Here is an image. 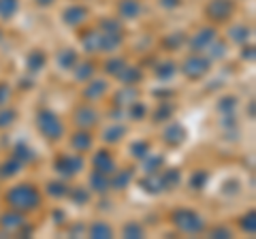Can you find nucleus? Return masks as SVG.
Instances as JSON below:
<instances>
[{"instance_id": "1", "label": "nucleus", "mask_w": 256, "mask_h": 239, "mask_svg": "<svg viewBox=\"0 0 256 239\" xmlns=\"http://www.w3.org/2000/svg\"><path fill=\"white\" fill-rule=\"evenodd\" d=\"M4 201L9 203L11 210L18 212H34L41 207V190H38L34 184H18L6 190Z\"/></svg>"}, {"instance_id": "2", "label": "nucleus", "mask_w": 256, "mask_h": 239, "mask_svg": "<svg viewBox=\"0 0 256 239\" xmlns=\"http://www.w3.org/2000/svg\"><path fill=\"white\" fill-rule=\"evenodd\" d=\"M36 128H38V132H41L45 139H50V141H60L62 134H64L62 120L56 116L54 111H50V109L38 111V116H36Z\"/></svg>"}, {"instance_id": "3", "label": "nucleus", "mask_w": 256, "mask_h": 239, "mask_svg": "<svg viewBox=\"0 0 256 239\" xmlns=\"http://www.w3.org/2000/svg\"><path fill=\"white\" fill-rule=\"evenodd\" d=\"M173 224L182 233H188V235H196L205 230V220L194 210H178L173 214Z\"/></svg>"}, {"instance_id": "4", "label": "nucleus", "mask_w": 256, "mask_h": 239, "mask_svg": "<svg viewBox=\"0 0 256 239\" xmlns=\"http://www.w3.org/2000/svg\"><path fill=\"white\" fill-rule=\"evenodd\" d=\"M84 158L82 154H64V156H58L56 158V171H58V175H62V178H75L77 173H82L84 169Z\"/></svg>"}, {"instance_id": "5", "label": "nucleus", "mask_w": 256, "mask_h": 239, "mask_svg": "<svg viewBox=\"0 0 256 239\" xmlns=\"http://www.w3.org/2000/svg\"><path fill=\"white\" fill-rule=\"evenodd\" d=\"M207 70H210V60L203 58V56H198V54L190 56V58L182 64V73L186 75L188 79H192V82H194V79H201L203 75H207Z\"/></svg>"}, {"instance_id": "6", "label": "nucleus", "mask_w": 256, "mask_h": 239, "mask_svg": "<svg viewBox=\"0 0 256 239\" xmlns=\"http://www.w3.org/2000/svg\"><path fill=\"white\" fill-rule=\"evenodd\" d=\"M205 13L214 22H226L235 13V2L233 0H210V4L205 6Z\"/></svg>"}, {"instance_id": "7", "label": "nucleus", "mask_w": 256, "mask_h": 239, "mask_svg": "<svg viewBox=\"0 0 256 239\" xmlns=\"http://www.w3.org/2000/svg\"><path fill=\"white\" fill-rule=\"evenodd\" d=\"M214 38H218V34H216V30L214 28H201L198 32L190 38V50L194 52V54H201L205 52L207 47H210V43L214 41Z\"/></svg>"}, {"instance_id": "8", "label": "nucleus", "mask_w": 256, "mask_h": 239, "mask_svg": "<svg viewBox=\"0 0 256 239\" xmlns=\"http://www.w3.org/2000/svg\"><path fill=\"white\" fill-rule=\"evenodd\" d=\"M92 166H94V171H100V173H105V175H111V173L118 169L116 160H114V156H111L109 150H98V152H94Z\"/></svg>"}, {"instance_id": "9", "label": "nucleus", "mask_w": 256, "mask_h": 239, "mask_svg": "<svg viewBox=\"0 0 256 239\" xmlns=\"http://www.w3.org/2000/svg\"><path fill=\"white\" fill-rule=\"evenodd\" d=\"M96 122H98V114L94 111V107L82 105V107L75 109V124L79 126V128H88V130H90L92 126H96Z\"/></svg>"}, {"instance_id": "10", "label": "nucleus", "mask_w": 256, "mask_h": 239, "mask_svg": "<svg viewBox=\"0 0 256 239\" xmlns=\"http://www.w3.org/2000/svg\"><path fill=\"white\" fill-rule=\"evenodd\" d=\"M86 20H88V9L82 4H73V6H68V9H64V13H62V22L70 28L82 26Z\"/></svg>"}, {"instance_id": "11", "label": "nucleus", "mask_w": 256, "mask_h": 239, "mask_svg": "<svg viewBox=\"0 0 256 239\" xmlns=\"http://www.w3.org/2000/svg\"><path fill=\"white\" fill-rule=\"evenodd\" d=\"M184 139H186V128H184L182 124H178V122L169 124V126H166V128L162 130V141H164L169 148H178L180 143H184Z\"/></svg>"}, {"instance_id": "12", "label": "nucleus", "mask_w": 256, "mask_h": 239, "mask_svg": "<svg viewBox=\"0 0 256 239\" xmlns=\"http://www.w3.org/2000/svg\"><path fill=\"white\" fill-rule=\"evenodd\" d=\"M107 92H109V84L105 79H90V84H88L84 90V98L86 100H100Z\"/></svg>"}, {"instance_id": "13", "label": "nucleus", "mask_w": 256, "mask_h": 239, "mask_svg": "<svg viewBox=\"0 0 256 239\" xmlns=\"http://www.w3.org/2000/svg\"><path fill=\"white\" fill-rule=\"evenodd\" d=\"M143 11L141 0H120L118 2V15L122 20H137Z\"/></svg>"}, {"instance_id": "14", "label": "nucleus", "mask_w": 256, "mask_h": 239, "mask_svg": "<svg viewBox=\"0 0 256 239\" xmlns=\"http://www.w3.org/2000/svg\"><path fill=\"white\" fill-rule=\"evenodd\" d=\"M92 143H94V137L90 134V130H88V128L77 130V132L73 134V137H70V146H73V150H75L77 154H86V152H90Z\"/></svg>"}, {"instance_id": "15", "label": "nucleus", "mask_w": 256, "mask_h": 239, "mask_svg": "<svg viewBox=\"0 0 256 239\" xmlns=\"http://www.w3.org/2000/svg\"><path fill=\"white\" fill-rule=\"evenodd\" d=\"M56 62H58V68L70 70V68H75V64L79 62V54L75 50H70V47H66V50L58 52V56H56Z\"/></svg>"}, {"instance_id": "16", "label": "nucleus", "mask_w": 256, "mask_h": 239, "mask_svg": "<svg viewBox=\"0 0 256 239\" xmlns=\"http://www.w3.org/2000/svg\"><path fill=\"white\" fill-rule=\"evenodd\" d=\"M130 180H132V169H122V171H114L111 173V178H109V188H114V190H124L128 184H130Z\"/></svg>"}, {"instance_id": "17", "label": "nucleus", "mask_w": 256, "mask_h": 239, "mask_svg": "<svg viewBox=\"0 0 256 239\" xmlns=\"http://www.w3.org/2000/svg\"><path fill=\"white\" fill-rule=\"evenodd\" d=\"M124 43L122 32H100V52H116Z\"/></svg>"}, {"instance_id": "18", "label": "nucleus", "mask_w": 256, "mask_h": 239, "mask_svg": "<svg viewBox=\"0 0 256 239\" xmlns=\"http://www.w3.org/2000/svg\"><path fill=\"white\" fill-rule=\"evenodd\" d=\"M45 54L41 50H32L28 56H26V68L30 70V73H38V70L45 68Z\"/></svg>"}, {"instance_id": "19", "label": "nucleus", "mask_w": 256, "mask_h": 239, "mask_svg": "<svg viewBox=\"0 0 256 239\" xmlns=\"http://www.w3.org/2000/svg\"><path fill=\"white\" fill-rule=\"evenodd\" d=\"M24 222H26V218H24V212H18V210H13V212L2 214V216H0V224H2L4 228H9V230H15V228L24 226Z\"/></svg>"}, {"instance_id": "20", "label": "nucleus", "mask_w": 256, "mask_h": 239, "mask_svg": "<svg viewBox=\"0 0 256 239\" xmlns=\"http://www.w3.org/2000/svg\"><path fill=\"white\" fill-rule=\"evenodd\" d=\"M141 68L139 66H132V64H126L122 70H120V75L118 79L122 82L124 86H134V84H139V79H141Z\"/></svg>"}, {"instance_id": "21", "label": "nucleus", "mask_w": 256, "mask_h": 239, "mask_svg": "<svg viewBox=\"0 0 256 239\" xmlns=\"http://www.w3.org/2000/svg\"><path fill=\"white\" fill-rule=\"evenodd\" d=\"M90 188L94 190V192H98V194H105L109 188V175L105 173H100V171H94L90 175Z\"/></svg>"}, {"instance_id": "22", "label": "nucleus", "mask_w": 256, "mask_h": 239, "mask_svg": "<svg viewBox=\"0 0 256 239\" xmlns=\"http://www.w3.org/2000/svg\"><path fill=\"white\" fill-rule=\"evenodd\" d=\"M82 45L86 52H100V30H88L82 36Z\"/></svg>"}, {"instance_id": "23", "label": "nucleus", "mask_w": 256, "mask_h": 239, "mask_svg": "<svg viewBox=\"0 0 256 239\" xmlns=\"http://www.w3.org/2000/svg\"><path fill=\"white\" fill-rule=\"evenodd\" d=\"M143 184V190H148L150 194H158L162 192V180H160V173H148V178L141 182Z\"/></svg>"}, {"instance_id": "24", "label": "nucleus", "mask_w": 256, "mask_h": 239, "mask_svg": "<svg viewBox=\"0 0 256 239\" xmlns=\"http://www.w3.org/2000/svg\"><path fill=\"white\" fill-rule=\"evenodd\" d=\"M162 164H164V158L160 154H148L143 158V171L146 173H160Z\"/></svg>"}, {"instance_id": "25", "label": "nucleus", "mask_w": 256, "mask_h": 239, "mask_svg": "<svg viewBox=\"0 0 256 239\" xmlns=\"http://www.w3.org/2000/svg\"><path fill=\"white\" fill-rule=\"evenodd\" d=\"M20 11V0H0V20H13Z\"/></svg>"}, {"instance_id": "26", "label": "nucleus", "mask_w": 256, "mask_h": 239, "mask_svg": "<svg viewBox=\"0 0 256 239\" xmlns=\"http://www.w3.org/2000/svg\"><path fill=\"white\" fill-rule=\"evenodd\" d=\"M228 38L233 43H239V45H244L248 38H250V28L244 26V24H237V26H233L228 30Z\"/></svg>"}, {"instance_id": "27", "label": "nucleus", "mask_w": 256, "mask_h": 239, "mask_svg": "<svg viewBox=\"0 0 256 239\" xmlns=\"http://www.w3.org/2000/svg\"><path fill=\"white\" fill-rule=\"evenodd\" d=\"M22 162L18 160V158L11 156V160H4L2 164H0V178H13V175H18L22 171Z\"/></svg>"}, {"instance_id": "28", "label": "nucleus", "mask_w": 256, "mask_h": 239, "mask_svg": "<svg viewBox=\"0 0 256 239\" xmlns=\"http://www.w3.org/2000/svg\"><path fill=\"white\" fill-rule=\"evenodd\" d=\"M90 237H96V239H107V237H114V228H111L107 222H94L90 226Z\"/></svg>"}, {"instance_id": "29", "label": "nucleus", "mask_w": 256, "mask_h": 239, "mask_svg": "<svg viewBox=\"0 0 256 239\" xmlns=\"http://www.w3.org/2000/svg\"><path fill=\"white\" fill-rule=\"evenodd\" d=\"M13 158H18V160L24 164V162L34 160V152H32V148L26 146V143H18V146L13 148Z\"/></svg>"}, {"instance_id": "30", "label": "nucleus", "mask_w": 256, "mask_h": 239, "mask_svg": "<svg viewBox=\"0 0 256 239\" xmlns=\"http://www.w3.org/2000/svg\"><path fill=\"white\" fill-rule=\"evenodd\" d=\"M160 180H162V188H175V186H180V182H182V173L178 169H169V171H164V173H160Z\"/></svg>"}, {"instance_id": "31", "label": "nucleus", "mask_w": 256, "mask_h": 239, "mask_svg": "<svg viewBox=\"0 0 256 239\" xmlns=\"http://www.w3.org/2000/svg\"><path fill=\"white\" fill-rule=\"evenodd\" d=\"M94 75V64L92 62H84V64H75V79L77 82H90V77Z\"/></svg>"}, {"instance_id": "32", "label": "nucleus", "mask_w": 256, "mask_h": 239, "mask_svg": "<svg viewBox=\"0 0 256 239\" xmlns=\"http://www.w3.org/2000/svg\"><path fill=\"white\" fill-rule=\"evenodd\" d=\"M45 192L50 196H54V198H60V196L68 194V186L64 184V182H50V184L45 186Z\"/></svg>"}, {"instance_id": "33", "label": "nucleus", "mask_w": 256, "mask_h": 239, "mask_svg": "<svg viewBox=\"0 0 256 239\" xmlns=\"http://www.w3.org/2000/svg\"><path fill=\"white\" fill-rule=\"evenodd\" d=\"M126 114H128V118L130 120H134V122H139V120H143L148 116V107L143 105V102H130V105H128V109H126Z\"/></svg>"}, {"instance_id": "34", "label": "nucleus", "mask_w": 256, "mask_h": 239, "mask_svg": "<svg viewBox=\"0 0 256 239\" xmlns=\"http://www.w3.org/2000/svg\"><path fill=\"white\" fill-rule=\"evenodd\" d=\"M124 134H126V126L118 124V126H109V128L105 130V134H102V139H105L107 143H118Z\"/></svg>"}, {"instance_id": "35", "label": "nucleus", "mask_w": 256, "mask_h": 239, "mask_svg": "<svg viewBox=\"0 0 256 239\" xmlns=\"http://www.w3.org/2000/svg\"><path fill=\"white\" fill-rule=\"evenodd\" d=\"M137 96H139V92L134 90V86H128L122 94L116 96V105H130V102L137 100Z\"/></svg>"}, {"instance_id": "36", "label": "nucleus", "mask_w": 256, "mask_h": 239, "mask_svg": "<svg viewBox=\"0 0 256 239\" xmlns=\"http://www.w3.org/2000/svg\"><path fill=\"white\" fill-rule=\"evenodd\" d=\"M182 43H186V34H184V32H171L169 36L162 38V45L166 47V50H171V52L178 50Z\"/></svg>"}, {"instance_id": "37", "label": "nucleus", "mask_w": 256, "mask_h": 239, "mask_svg": "<svg viewBox=\"0 0 256 239\" xmlns=\"http://www.w3.org/2000/svg\"><path fill=\"white\" fill-rule=\"evenodd\" d=\"M207 50H210L212 60H220V58H224V56H226V43H224V41H218V38H214Z\"/></svg>"}, {"instance_id": "38", "label": "nucleus", "mask_w": 256, "mask_h": 239, "mask_svg": "<svg viewBox=\"0 0 256 239\" xmlns=\"http://www.w3.org/2000/svg\"><path fill=\"white\" fill-rule=\"evenodd\" d=\"M207 180H210V173L203 171V169H198L196 173H192V178H190V188H192V190H201V188H205Z\"/></svg>"}, {"instance_id": "39", "label": "nucleus", "mask_w": 256, "mask_h": 239, "mask_svg": "<svg viewBox=\"0 0 256 239\" xmlns=\"http://www.w3.org/2000/svg\"><path fill=\"white\" fill-rule=\"evenodd\" d=\"M178 73V66L173 64V62H164V64H160L156 68V77L158 79H162V82H169V79Z\"/></svg>"}, {"instance_id": "40", "label": "nucleus", "mask_w": 256, "mask_h": 239, "mask_svg": "<svg viewBox=\"0 0 256 239\" xmlns=\"http://www.w3.org/2000/svg\"><path fill=\"white\" fill-rule=\"evenodd\" d=\"M130 154L137 158V160H143L150 154V143L148 141H134L130 146Z\"/></svg>"}, {"instance_id": "41", "label": "nucleus", "mask_w": 256, "mask_h": 239, "mask_svg": "<svg viewBox=\"0 0 256 239\" xmlns=\"http://www.w3.org/2000/svg\"><path fill=\"white\" fill-rule=\"evenodd\" d=\"M173 111H175V105H173V102H169V100H162V105L158 107V111H156L154 120H156V122H162V120H169V118L173 116Z\"/></svg>"}, {"instance_id": "42", "label": "nucleus", "mask_w": 256, "mask_h": 239, "mask_svg": "<svg viewBox=\"0 0 256 239\" xmlns=\"http://www.w3.org/2000/svg\"><path fill=\"white\" fill-rule=\"evenodd\" d=\"M235 107H237V98H235V96H224V98L218 100V111H220L222 116L233 114Z\"/></svg>"}, {"instance_id": "43", "label": "nucleus", "mask_w": 256, "mask_h": 239, "mask_svg": "<svg viewBox=\"0 0 256 239\" xmlns=\"http://www.w3.org/2000/svg\"><path fill=\"white\" fill-rule=\"evenodd\" d=\"M68 194L73 196V201H77V205H86L88 201H90V190H86V188H82V186H77V188H73V190L68 188Z\"/></svg>"}, {"instance_id": "44", "label": "nucleus", "mask_w": 256, "mask_h": 239, "mask_svg": "<svg viewBox=\"0 0 256 239\" xmlns=\"http://www.w3.org/2000/svg\"><path fill=\"white\" fill-rule=\"evenodd\" d=\"M146 235V228H143L139 222H128L124 226V237H132V239H139Z\"/></svg>"}, {"instance_id": "45", "label": "nucleus", "mask_w": 256, "mask_h": 239, "mask_svg": "<svg viewBox=\"0 0 256 239\" xmlns=\"http://www.w3.org/2000/svg\"><path fill=\"white\" fill-rule=\"evenodd\" d=\"M128 64L126 60H122V58H114V60H107V64H105V70L109 75H114V77H118L120 75V70H122L124 66Z\"/></svg>"}, {"instance_id": "46", "label": "nucleus", "mask_w": 256, "mask_h": 239, "mask_svg": "<svg viewBox=\"0 0 256 239\" xmlns=\"http://www.w3.org/2000/svg\"><path fill=\"white\" fill-rule=\"evenodd\" d=\"M15 118H18V111L15 109H2L0 111V130L9 128V126L15 122Z\"/></svg>"}, {"instance_id": "47", "label": "nucleus", "mask_w": 256, "mask_h": 239, "mask_svg": "<svg viewBox=\"0 0 256 239\" xmlns=\"http://www.w3.org/2000/svg\"><path fill=\"white\" fill-rule=\"evenodd\" d=\"M100 32H122V24L118 20L105 18V20H100Z\"/></svg>"}, {"instance_id": "48", "label": "nucleus", "mask_w": 256, "mask_h": 239, "mask_svg": "<svg viewBox=\"0 0 256 239\" xmlns=\"http://www.w3.org/2000/svg\"><path fill=\"white\" fill-rule=\"evenodd\" d=\"M242 228L246 230V233H250V235L256 233V214L254 212H248L246 216L242 218Z\"/></svg>"}, {"instance_id": "49", "label": "nucleus", "mask_w": 256, "mask_h": 239, "mask_svg": "<svg viewBox=\"0 0 256 239\" xmlns=\"http://www.w3.org/2000/svg\"><path fill=\"white\" fill-rule=\"evenodd\" d=\"M9 98H11V88H9V84L0 82V107H2Z\"/></svg>"}, {"instance_id": "50", "label": "nucleus", "mask_w": 256, "mask_h": 239, "mask_svg": "<svg viewBox=\"0 0 256 239\" xmlns=\"http://www.w3.org/2000/svg\"><path fill=\"white\" fill-rule=\"evenodd\" d=\"M158 4L166 11H173V9H178V6H182V0H158Z\"/></svg>"}, {"instance_id": "51", "label": "nucleus", "mask_w": 256, "mask_h": 239, "mask_svg": "<svg viewBox=\"0 0 256 239\" xmlns=\"http://www.w3.org/2000/svg\"><path fill=\"white\" fill-rule=\"evenodd\" d=\"M242 58H244V60H254V47H252V45H250V47H248V45L244 47Z\"/></svg>"}, {"instance_id": "52", "label": "nucleus", "mask_w": 256, "mask_h": 239, "mask_svg": "<svg viewBox=\"0 0 256 239\" xmlns=\"http://www.w3.org/2000/svg\"><path fill=\"white\" fill-rule=\"evenodd\" d=\"M212 235H214V237H230V230L224 228V226H220V228H214Z\"/></svg>"}, {"instance_id": "53", "label": "nucleus", "mask_w": 256, "mask_h": 239, "mask_svg": "<svg viewBox=\"0 0 256 239\" xmlns=\"http://www.w3.org/2000/svg\"><path fill=\"white\" fill-rule=\"evenodd\" d=\"M34 2H36L38 6H52V4L56 2V0H34Z\"/></svg>"}, {"instance_id": "54", "label": "nucleus", "mask_w": 256, "mask_h": 239, "mask_svg": "<svg viewBox=\"0 0 256 239\" xmlns=\"http://www.w3.org/2000/svg\"><path fill=\"white\" fill-rule=\"evenodd\" d=\"M0 38H2V32H0Z\"/></svg>"}]
</instances>
